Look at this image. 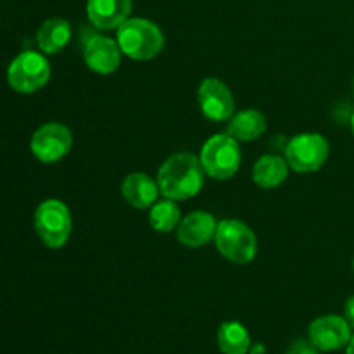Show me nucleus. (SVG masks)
Instances as JSON below:
<instances>
[{"label": "nucleus", "mask_w": 354, "mask_h": 354, "mask_svg": "<svg viewBox=\"0 0 354 354\" xmlns=\"http://www.w3.org/2000/svg\"><path fill=\"white\" fill-rule=\"evenodd\" d=\"M201 113L211 121H228L234 116L235 100L230 88L218 78H206L197 88Z\"/></svg>", "instance_id": "nucleus-10"}, {"label": "nucleus", "mask_w": 354, "mask_h": 354, "mask_svg": "<svg viewBox=\"0 0 354 354\" xmlns=\"http://www.w3.org/2000/svg\"><path fill=\"white\" fill-rule=\"evenodd\" d=\"M121 52L135 61H149L161 54L165 35L158 24L144 17H128L116 33Z\"/></svg>", "instance_id": "nucleus-2"}, {"label": "nucleus", "mask_w": 354, "mask_h": 354, "mask_svg": "<svg viewBox=\"0 0 354 354\" xmlns=\"http://www.w3.org/2000/svg\"><path fill=\"white\" fill-rule=\"evenodd\" d=\"M71 40V24L62 17L47 19L37 31V44L44 54H59Z\"/></svg>", "instance_id": "nucleus-17"}, {"label": "nucleus", "mask_w": 354, "mask_h": 354, "mask_svg": "<svg viewBox=\"0 0 354 354\" xmlns=\"http://www.w3.org/2000/svg\"><path fill=\"white\" fill-rule=\"evenodd\" d=\"M180 221H182V213H180L176 201L162 199L151 206L149 223L159 234H168V232L175 230Z\"/></svg>", "instance_id": "nucleus-19"}, {"label": "nucleus", "mask_w": 354, "mask_h": 354, "mask_svg": "<svg viewBox=\"0 0 354 354\" xmlns=\"http://www.w3.org/2000/svg\"><path fill=\"white\" fill-rule=\"evenodd\" d=\"M330 147L320 133H299L286 147V161L294 171L313 173L327 162Z\"/></svg>", "instance_id": "nucleus-7"}, {"label": "nucleus", "mask_w": 354, "mask_h": 354, "mask_svg": "<svg viewBox=\"0 0 354 354\" xmlns=\"http://www.w3.org/2000/svg\"><path fill=\"white\" fill-rule=\"evenodd\" d=\"M353 270H354V259H353Z\"/></svg>", "instance_id": "nucleus-26"}, {"label": "nucleus", "mask_w": 354, "mask_h": 354, "mask_svg": "<svg viewBox=\"0 0 354 354\" xmlns=\"http://www.w3.org/2000/svg\"><path fill=\"white\" fill-rule=\"evenodd\" d=\"M159 192L171 201L196 197L204 185V169L199 158L190 152H178L166 159L158 171Z\"/></svg>", "instance_id": "nucleus-1"}, {"label": "nucleus", "mask_w": 354, "mask_h": 354, "mask_svg": "<svg viewBox=\"0 0 354 354\" xmlns=\"http://www.w3.org/2000/svg\"><path fill=\"white\" fill-rule=\"evenodd\" d=\"M287 176H289V165L286 158L280 156H263L252 168V180L261 189H275L286 182Z\"/></svg>", "instance_id": "nucleus-16"}, {"label": "nucleus", "mask_w": 354, "mask_h": 354, "mask_svg": "<svg viewBox=\"0 0 354 354\" xmlns=\"http://www.w3.org/2000/svg\"><path fill=\"white\" fill-rule=\"evenodd\" d=\"M35 230L48 249L64 248L71 235L73 221L68 206L57 199H47L35 211Z\"/></svg>", "instance_id": "nucleus-5"}, {"label": "nucleus", "mask_w": 354, "mask_h": 354, "mask_svg": "<svg viewBox=\"0 0 354 354\" xmlns=\"http://www.w3.org/2000/svg\"><path fill=\"white\" fill-rule=\"evenodd\" d=\"M199 161L204 173L214 180H228L239 171L242 161L239 140L228 133L213 135L201 149Z\"/></svg>", "instance_id": "nucleus-3"}, {"label": "nucleus", "mask_w": 354, "mask_h": 354, "mask_svg": "<svg viewBox=\"0 0 354 354\" xmlns=\"http://www.w3.org/2000/svg\"><path fill=\"white\" fill-rule=\"evenodd\" d=\"M266 131L265 114L256 109H245L228 120L227 133L239 142H251Z\"/></svg>", "instance_id": "nucleus-15"}, {"label": "nucleus", "mask_w": 354, "mask_h": 354, "mask_svg": "<svg viewBox=\"0 0 354 354\" xmlns=\"http://www.w3.org/2000/svg\"><path fill=\"white\" fill-rule=\"evenodd\" d=\"M344 318L348 320L349 327L354 330V296L349 297L344 304Z\"/></svg>", "instance_id": "nucleus-21"}, {"label": "nucleus", "mask_w": 354, "mask_h": 354, "mask_svg": "<svg viewBox=\"0 0 354 354\" xmlns=\"http://www.w3.org/2000/svg\"><path fill=\"white\" fill-rule=\"evenodd\" d=\"M351 130H353V133H354V109H353V114H351Z\"/></svg>", "instance_id": "nucleus-24"}, {"label": "nucleus", "mask_w": 354, "mask_h": 354, "mask_svg": "<svg viewBox=\"0 0 354 354\" xmlns=\"http://www.w3.org/2000/svg\"><path fill=\"white\" fill-rule=\"evenodd\" d=\"M50 78V64L44 54L35 50L21 52L9 64L7 82L19 93H33L44 88Z\"/></svg>", "instance_id": "nucleus-6"}, {"label": "nucleus", "mask_w": 354, "mask_h": 354, "mask_svg": "<svg viewBox=\"0 0 354 354\" xmlns=\"http://www.w3.org/2000/svg\"><path fill=\"white\" fill-rule=\"evenodd\" d=\"M158 182L142 171L130 173L121 183V196L124 197L131 207L137 209H147L156 203L159 196Z\"/></svg>", "instance_id": "nucleus-14"}, {"label": "nucleus", "mask_w": 354, "mask_h": 354, "mask_svg": "<svg viewBox=\"0 0 354 354\" xmlns=\"http://www.w3.org/2000/svg\"><path fill=\"white\" fill-rule=\"evenodd\" d=\"M218 348L223 354H248L251 349V335L241 322H225L218 328Z\"/></svg>", "instance_id": "nucleus-18"}, {"label": "nucleus", "mask_w": 354, "mask_h": 354, "mask_svg": "<svg viewBox=\"0 0 354 354\" xmlns=\"http://www.w3.org/2000/svg\"><path fill=\"white\" fill-rule=\"evenodd\" d=\"M216 228L218 223L213 214L206 213V211H194L182 218V221L178 223V230H176V237H178L180 244L185 248L197 249L213 241L216 235Z\"/></svg>", "instance_id": "nucleus-12"}, {"label": "nucleus", "mask_w": 354, "mask_h": 354, "mask_svg": "<svg viewBox=\"0 0 354 354\" xmlns=\"http://www.w3.org/2000/svg\"><path fill=\"white\" fill-rule=\"evenodd\" d=\"M214 244L225 259L237 265H248L258 254L254 232L239 220H221L214 235Z\"/></svg>", "instance_id": "nucleus-4"}, {"label": "nucleus", "mask_w": 354, "mask_h": 354, "mask_svg": "<svg viewBox=\"0 0 354 354\" xmlns=\"http://www.w3.org/2000/svg\"><path fill=\"white\" fill-rule=\"evenodd\" d=\"M353 328L348 320L339 315H324L315 318L308 327V337L318 351H339L351 341Z\"/></svg>", "instance_id": "nucleus-9"}, {"label": "nucleus", "mask_w": 354, "mask_h": 354, "mask_svg": "<svg viewBox=\"0 0 354 354\" xmlns=\"http://www.w3.org/2000/svg\"><path fill=\"white\" fill-rule=\"evenodd\" d=\"M248 354H266V349L263 344H256V346H251V349H249Z\"/></svg>", "instance_id": "nucleus-22"}, {"label": "nucleus", "mask_w": 354, "mask_h": 354, "mask_svg": "<svg viewBox=\"0 0 354 354\" xmlns=\"http://www.w3.org/2000/svg\"><path fill=\"white\" fill-rule=\"evenodd\" d=\"M346 354H354V335L351 337V341H349V344L346 346Z\"/></svg>", "instance_id": "nucleus-23"}, {"label": "nucleus", "mask_w": 354, "mask_h": 354, "mask_svg": "<svg viewBox=\"0 0 354 354\" xmlns=\"http://www.w3.org/2000/svg\"><path fill=\"white\" fill-rule=\"evenodd\" d=\"M131 0H88L86 16L100 30H118L130 17Z\"/></svg>", "instance_id": "nucleus-13"}, {"label": "nucleus", "mask_w": 354, "mask_h": 354, "mask_svg": "<svg viewBox=\"0 0 354 354\" xmlns=\"http://www.w3.org/2000/svg\"><path fill=\"white\" fill-rule=\"evenodd\" d=\"M353 92H354V80H353Z\"/></svg>", "instance_id": "nucleus-25"}, {"label": "nucleus", "mask_w": 354, "mask_h": 354, "mask_svg": "<svg viewBox=\"0 0 354 354\" xmlns=\"http://www.w3.org/2000/svg\"><path fill=\"white\" fill-rule=\"evenodd\" d=\"M121 48L113 38L97 35L85 44L83 59L88 69L97 75H113L121 64Z\"/></svg>", "instance_id": "nucleus-11"}, {"label": "nucleus", "mask_w": 354, "mask_h": 354, "mask_svg": "<svg viewBox=\"0 0 354 354\" xmlns=\"http://www.w3.org/2000/svg\"><path fill=\"white\" fill-rule=\"evenodd\" d=\"M286 354H320V353H318V349L311 344V341H306V339H296V341L287 348Z\"/></svg>", "instance_id": "nucleus-20"}, {"label": "nucleus", "mask_w": 354, "mask_h": 354, "mask_svg": "<svg viewBox=\"0 0 354 354\" xmlns=\"http://www.w3.org/2000/svg\"><path fill=\"white\" fill-rule=\"evenodd\" d=\"M73 133L66 124L45 123L33 133L30 142L35 158L45 165L61 161L71 151Z\"/></svg>", "instance_id": "nucleus-8"}]
</instances>
